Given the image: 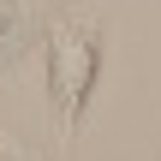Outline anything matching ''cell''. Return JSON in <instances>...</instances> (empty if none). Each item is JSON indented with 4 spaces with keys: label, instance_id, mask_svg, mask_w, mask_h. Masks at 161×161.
Here are the masks:
<instances>
[{
    "label": "cell",
    "instance_id": "obj_1",
    "mask_svg": "<svg viewBox=\"0 0 161 161\" xmlns=\"http://www.w3.org/2000/svg\"><path fill=\"white\" fill-rule=\"evenodd\" d=\"M96 72H102V30L90 12H54L48 24V102L60 114V137L78 131L84 108H90V90H96Z\"/></svg>",
    "mask_w": 161,
    "mask_h": 161
},
{
    "label": "cell",
    "instance_id": "obj_2",
    "mask_svg": "<svg viewBox=\"0 0 161 161\" xmlns=\"http://www.w3.org/2000/svg\"><path fill=\"white\" fill-rule=\"evenodd\" d=\"M54 0H0V66H12L30 42H36V24Z\"/></svg>",
    "mask_w": 161,
    "mask_h": 161
},
{
    "label": "cell",
    "instance_id": "obj_3",
    "mask_svg": "<svg viewBox=\"0 0 161 161\" xmlns=\"http://www.w3.org/2000/svg\"><path fill=\"white\" fill-rule=\"evenodd\" d=\"M0 161H48V155H36L30 143H18V137H6V131H0Z\"/></svg>",
    "mask_w": 161,
    "mask_h": 161
}]
</instances>
